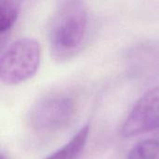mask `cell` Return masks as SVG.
Instances as JSON below:
<instances>
[{
  "label": "cell",
  "instance_id": "6da1fadb",
  "mask_svg": "<svg viewBox=\"0 0 159 159\" xmlns=\"http://www.w3.org/2000/svg\"><path fill=\"white\" fill-rule=\"evenodd\" d=\"M89 25L85 0H60L48 29L49 49L54 59L65 61L80 49Z\"/></svg>",
  "mask_w": 159,
  "mask_h": 159
},
{
  "label": "cell",
  "instance_id": "7a4b0ae2",
  "mask_svg": "<svg viewBox=\"0 0 159 159\" xmlns=\"http://www.w3.org/2000/svg\"><path fill=\"white\" fill-rule=\"evenodd\" d=\"M41 48L37 41L23 37L11 43L0 59V80L14 86L31 79L38 71Z\"/></svg>",
  "mask_w": 159,
  "mask_h": 159
},
{
  "label": "cell",
  "instance_id": "3957f363",
  "mask_svg": "<svg viewBox=\"0 0 159 159\" xmlns=\"http://www.w3.org/2000/svg\"><path fill=\"white\" fill-rule=\"evenodd\" d=\"M75 103L65 94H49L39 99L31 108L29 122L37 131H54L62 129L73 119Z\"/></svg>",
  "mask_w": 159,
  "mask_h": 159
},
{
  "label": "cell",
  "instance_id": "277c9868",
  "mask_svg": "<svg viewBox=\"0 0 159 159\" xmlns=\"http://www.w3.org/2000/svg\"><path fill=\"white\" fill-rule=\"evenodd\" d=\"M159 129V86L143 95L124 121L121 133L131 137Z\"/></svg>",
  "mask_w": 159,
  "mask_h": 159
},
{
  "label": "cell",
  "instance_id": "5b68a950",
  "mask_svg": "<svg viewBox=\"0 0 159 159\" xmlns=\"http://www.w3.org/2000/svg\"><path fill=\"white\" fill-rule=\"evenodd\" d=\"M90 126L82 127L64 145L44 159H76L84 151L89 140Z\"/></svg>",
  "mask_w": 159,
  "mask_h": 159
},
{
  "label": "cell",
  "instance_id": "8992f818",
  "mask_svg": "<svg viewBox=\"0 0 159 159\" xmlns=\"http://www.w3.org/2000/svg\"><path fill=\"white\" fill-rule=\"evenodd\" d=\"M23 0H0L1 36L8 33L17 21Z\"/></svg>",
  "mask_w": 159,
  "mask_h": 159
},
{
  "label": "cell",
  "instance_id": "52a82bcc",
  "mask_svg": "<svg viewBox=\"0 0 159 159\" xmlns=\"http://www.w3.org/2000/svg\"><path fill=\"white\" fill-rule=\"evenodd\" d=\"M126 159H159V140H145L138 143Z\"/></svg>",
  "mask_w": 159,
  "mask_h": 159
}]
</instances>
